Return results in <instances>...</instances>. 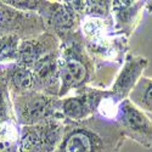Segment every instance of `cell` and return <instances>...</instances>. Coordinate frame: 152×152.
Segmentation results:
<instances>
[{
	"instance_id": "12",
	"label": "cell",
	"mask_w": 152,
	"mask_h": 152,
	"mask_svg": "<svg viewBox=\"0 0 152 152\" xmlns=\"http://www.w3.org/2000/svg\"><path fill=\"white\" fill-rule=\"evenodd\" d=\"M145 4L141 1H112V12H115L117 22L124 28L130 27L136 15Z\"/></svg>"
},
{
	"instance_id": "15",
	"label": "cell",
	"mask_w": 152,
	"mask_h": 152,
	"mask_svg": "<svg viewBox=\"0 0 152 152\" xmlns=\"http://www.w3.org/2000/svg\"><path fill=\"white\" fill-rule=\"evenodd\" d=\"M20 44V38L16 34L0 37V62L17 61Z\"/></svg>"
},
{
	"instance_id": "3",
	"label": "cell",
	"mask_w": 152,
	"mask_h": 152,
	"mask_svg": "<svg viewBox=\"0 0 152 152\" xmlns=\"http://www.w3.org/2000/svg\"><path fill=\"white\" fill-rule=\"evenodd\" d=\"M117 115L118 122L126 135L146 148L152 147V121L142 110L125 99L118 105Z\"/></svg>"
},
{
	"instance_id": "5",
	"label": "cell",
	"mask_w": 152,
	"mask_h": 152,
	"mask_svg": "<svg viewBox=\"0 0 152 152\" xmlns=\"http://www.w3.org/2000/svg\"><path fill=\"white\" fill-rule=\"evenodd\" d=\"M147 66V60L141 56L128 55L125 57L122 71L119 72L116 83L111 90V96L116 102H122L129 96L137 82L141 79Z\"/></svg>"
},
{
	"instance_id": "8",
	"label": "cell",
	"mask_w": 152,
	"mask_h": 152,
	"mask_svg": "<svg viewBox=\"0 0 152 152\" xmlns=\"http://www.w3.org/2000/svg\"><path fill=\"white\" fill-rule=\"evenodd\" d=\"M102 140L93 132L78 128L62 139L57 152H104Z\"/></svg>"
},
{
	"instance_id": "7",
	"label": "cell",
	"mask_w": 152,
	"mask_h": 152,
	"mask_svg": "<svg viewBox=\"0 0 152 152\" xmlns=\"http://www.w3.org/2000/svg\"><path fill=\"white\" fill-rule=\"evenodd\" d=\"M34 75V89L38 91H48L54 94L53 89L58 85L60 89V78H58V57L55 51L49 53L38 60L33 67Z\"/></svg>"
},
{
	"instance_id": "11",
	"label": "cell",
	"mask_w": 152,
	"mask_h": 152,
	"mask_svg": "<svg viewBox=\"0 0 152 152\" xmlns=\"http://www.w3.org/2000/svg\"><path fill=\"white\" fill-rule=\"evenodd\" d=\"M9 79L17 95L32 91L34 89V75L33 71L28 67L16 65L11 68L9 73Z\"/></svg>"
},
{
	"instance_id": "2",
	"label": "cell",
	"mask_w": 152,
	"mask_h": 152,
	"mask_svg": "<svg viewBox=\"0 0 152 152\" xmlns=\"http://www.w3.org/2000/svg\"><path fill=\"white\" fill-rule=\"evenodd\" d=\"M65 133L61 119L24 125L20 132L18 152H54Z\"/></svg>"
},
{
	"instance_id": "10",
	"label": "cell",
	"mask_w": 152,
	"mask_h": 152,
	"mask_svg": "<svg viewBox=\"0 0 152 152\" xmlns=\"http://www.w3.org/2000/svg\"><path fill=\"white\" fill-rule=\"evenodd\" d=\"M48 11V22L49 24L58 32H68L73 28L77 12L68 4H49L45 9Z\"/></svg>"
},
{
	"instance_id": "14",
	"label": "cell",
	"mask_w": 152,
	"mask_h": 152,
	"mask_svg": "<svg viewBox=\"0 0 152 152\" xmlns=\"http://www.w3.org/2000/svg\"><path fill=\"white\" fill-rule=\"evenodd\" d=\"M20 133L11 122L0 124V152H18Z\"/></svg>"
},
{
	"instance_id": "6",
	"label": "cell",
	"mask_w": 152,
	"mask_h": 152,
	"mask_svg": "<svg viewBox=\"0 0 152 152\" xmlns=\"http://www.w3.org/2000/svg\"><path fill=\"white\" fill-rule=\"evenodd\" d=\"M108 93H101L97 90L85 91L77 96L68 97L62 101L61 111L62 115L67 119L82 121L88 118L94 111L100 108V105L105 100Z\"/></svg>"
},
{
	"instance_id": "4",
	"label": "cell",
	"mask_w": 152,
	"mask_h": 152,
	"mask_svg": "<svg viewBox=\"0 0 152 152\" xmlns=\"http://www.w3.org/2000/svg\"><path fill=\"white\" fill-rule=\"evenodd\" d=\"M88 77L89 71L84 62L83 55L78 46H72L67 51H63L58 57V78H60V95L68 93L72 89L82 86Z\"/></svg>"
},
{
	"instance_id": "13",
	"label": "cell",
	"mask_w": 152,
	"mask_h": 152,
	"mask_svg": "<svg viewBox=\"0 0 152 152\" xmlns=\"http://www.w3.org/2000/svg\"><path fill=\"white\" fill-rule=\"evenodd\" d=\"M129 96L136 107L152 113V79L141 77Z\"/></svg>"
},
{
	"instance_id": "9",
	"label": "cell",
	"mask_w": 152,
	"mask_h": 152,
	"mask_svg": "<svg viewBox=\"0 0 152 152\" xmlns=\"http://www.w3.org/2000/svg\"><path fill=\"white\" fill-rule=\"evenodd\" d=\"M54 38L50 35H43L37 39L23 40L20 44L17 65L28 67L32 69L33 65L49 53L54 51Z\"/></svg>"
},
{
	"instance_id": "1",
	"label": "cell",
	"mask_w": 152,
	"mask_h": 152,
	"mask_svg": "<svg viewBox=\"0 0 152 152\" xmlns=\"http://www.w3.org/2000/svg\"><path fill=\"white\" fill-rule=\"evenodd\" d=\"M62 102L48 94L32 90L17 95L15 99V112L18 123L34 125L48 121L65 118L61 111Z\"/></svg>"
}]
</instances>
